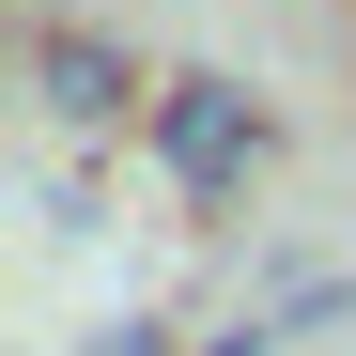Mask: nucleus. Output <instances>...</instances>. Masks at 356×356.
Wrapping results in <instances>:
<instances>
[{
    "label": "nucleus",
    "instance_id": "4",
    "mask_svg": "<svg viewBox=\"0 0 356 356\" xmlns=\"http://www.w3.org/2000/svg\"><path fill=\"white\" fill-rule=\"evenodd\" d=\"M202 356H279V310H248V325H232V341H202Z\"/></svg>",
    "mask_w": 356,
    "mask_h": 356
},
{
    "label": "nucleus",
    "instance_id": "2",
    "mask_svg": "<svg viewBox=\"0 0 356 356\" xmlns=\"http://www.w3.org/2000/svg\"><path fill=\"white\" fill-rule=\"evenodd\" d=\"M31 93L63 108V124H124V108H155V78H140L108 31H78V16H47V31H31Z\"/></svg>",
    "mask_w": 356,
    "mask_h": 356
},
{
    "label": "nucleus",
    "instance_id": "1",
    "mask_svg": "<svg viewBox=\"0 0 356 356\" xmlns=\"http://www.w3.org/2000/svg\"><path fill=\"white\" fill-rule=\"evenodd\" d=\"M155 170L186 202H232L264 170V108H248V78H155Z\"/></svg>",
    "mask_w": 356,
    "mask_h": 356
},
{
    "label": "nucleus",
    "instance_id": "3",
    "mask_svg": "<svg viewBox=\"0 0 356 356\" xmlns=\"http://www.w3.org/2000/svg\"><path fill=\"white\" fill-rule=\"evenodd\" d=\"M78 356H170V325H155V310H124V325H93Z\"/></svg>",
    "mask_w": 356,
    "mask_h": 356
}]
</instances>
